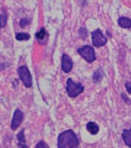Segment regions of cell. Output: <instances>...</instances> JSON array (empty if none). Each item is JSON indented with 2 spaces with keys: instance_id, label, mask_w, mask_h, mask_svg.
Returning a JSON list of instances; mask_svg holds the SVG:
<instances>
[{
  "instance_id": "1",
  "label": "cell",
  "mask_w": 131,
  "mask_h": 148,
  "mask_svg": "<svg viewBox=\"0 0 131 148\" xmlns=\"http://www.w3.org/2000/svg\"><path fill=\"white\" fill-rule=\"evenodd\" d=\"M79 138L73 130H65L58 137V148H78Z\"/></svg>"
},
{
  "instance_id": "2",
  "label": "cell",
  "mask_w": 131,
  "mask_h": 148,
  "mask_svg": "<svg viewBox=\"0 0 131 148\" xmlns=\"http://www.w3.org/2000/svg\"><path fill=\"white\" fill-rule=\"evenodd\" d=\"M66 90H67V95L70 98H76L77 96H79L80 94H82L85 91V87L80 84L74 82L71 78H68L67 79Z\"/></svg>"
},
{
  "instance_id": "3",
  "label": "cell",
  "mask_w": 131,
  "mask_h": 148,
  "mask_svg": "<svg viewBox=\"0 0 131 148\" xmlns=\"http://www.w3.org/2000/svg\"><path fill=\"white\" fill-rule=\"evenodd\" d=\"M18 75L21 79V82H23V85L27 87V88H30L32 86V77H31V74H30L29 69L27 66H20L18 68Z\"/></svg>"
},
{
  "instance_id": "4",
  "label": "cell",
  "mask_w": 131,
  "mask_h": 148,
  "mask_svg": "<svg viewBox=\"0 0 131 148\" xmlns=\"http://www.w3.org/2000/svg\"><path fill=\"white\" fill-rule=\"evenodd\" d=\"M78 52L79 55L82 56V58L88 61V62H93L96 60V53H95V49L91 47V46H83L78 49Z\"/></svg>"
},
{
  "instance_id": "5",
  "label": "cell",
  "mask_w": 131,
  "mask_h": 148,
  "mask_svg": "<svg viewBox=\"0 0 131 148\" xmlns=\"http://www.w3.org/2000/svg\"><path fill=\"white\" fill-rule=\"evenodd\" d=\"M91 38H92V44L95 47H102L107 44V38L103 36L102 31L100 29H97L91 32Z\"/></svg>"
},
{
  "instance_id": "6",
  "label": "cell",
  "mask_w": 131,
  "mask_h": 148,
  "mask_svg": "<svg viewBox=\"0 0 131 148\" xmlns=\"http://www.w3.org/2000/svg\"><path fill=\"white\" fill-rule=\"evenodd\" d=\"M22 120H23V112L20 109H16L15 112H14L12 121H11V129L16 130L18 127L21 125Z\"/></svg>"
},
{
  "instance_id": "7",
  "label": "cell",
  "mask_w": 131,
  "mask_h": 148,
  "mask_svg": "<svg viewBox=\"0 0 131 148\" xmlns=\"http://www.w3.org/2000/svg\"><path fill=\"white\" fill-rule=\"evenodd\" d=\"M73 67V62L71 58L67 55V53H63L62 55V59H61V68L65 73H70L72 70Z\"/></svg>"
},
{
  "instance_id": "8",
  "label": "cell",
  "mask_w": 131,
  "mask_h": 148,
  "mask_svg": "<svg viewBox=\"0 0 131 148\" xmlns=\"http://www.w3.org/2000/svg\"><path fill=\"white\" fill-rule=\"evenodd\" d=\"M17 138H18V147L19 148H28L27 146V143H26V138H25V129H21L19 134L17 135Z\"/></svg>"
},
{
  "instance_id": "9",
  "label": "cell",
  "mask_w": 131,
  "mask_h": 148,
  "mask_svg": "<svg viewBox=\"0 0 131 148\" xmlns=\"http://www.w3.org/2000/svg\"><path fill=\"white\" fill-rule=\"evenodd\" d=\"M118 25L121 28H126V29H130L131 28V19L127 18V17H120L118 20Z\"/></svg>"
},
{
  "instance_id": "10",
  "label": "cell",
  "mask_w": 131,
  "mask_h": 148,
  "mask_svg": "<svg viewBox=\"0 0 131 148\" xmlns=\"http://www.w3.org/2000/svg\"><path fill=\"white\" fill-rule=\"evenodd\" d=\"M122 139H123L124 144L131 148V128L130 129H123L122 132Z\"/></svg>"
},
{
  "instance_id": "11",
  "label": "cell",
  "mask_w": 131,
  "mask_h": 148,
  "mask_svg": "<svg viewBox=\"0 0 131 148\" xmlns=\"http://www.w3.org/2000/svg\"><path fill=\"white\" fill-rule=\"evenodd\" d=\"M86 127H87V130L91 134V135H97V134L99 133V126H98L96 123H93V121L88 123Z\"/></svg>"
},
{
  "instance_id": "12",
  "label": "cell",
  "mask_w": 131,
  "mask_h": 148,
  "mask_svg": "<svg viewBox=\"0 0 131 148\" xmlns=\"http://www.w3.org/2000/svg\"><path fill=\"white\" fill-rule=\"evenodd\" d=\"M102 77H103V71H102V69H98V70H96L95 74H93V77H92V79H93V82H100L102 79Z\"/></svg>"
},
{
  "instance_id": "13",
  "label": "cell",
  "mask_w": 131,
  "mask_h": 148,
  "mask_svg": "<svg viewBox=\"0 0 131 148\" xmlns=\"http://www.w3.org/2000/svg\"><path fill=\"white\" fill-rule=\"evenodd\" d=\"M8 20V15L6 11H3L1 15H0V28H5L6 25H7Z\"/></svg>"
},
{
  "instance_id": "14",
  "label": "cell",
  "mask_w": 131,
  "mask_h": 148,
  "mask_svg": "<svg viewBox=\"0 0 131 148\" xmlns=\"http://www.w3.org/2000/svg\"><path fill=\"white\" fill-rule=\"evenodd\" d=\"M16 39L19 40V41H22V40H29L30 35L29 34H25V32H18V34H16Z\"/></svg>"
},
{
  "instance_id": "15",
  "label": "cell",
  "mask_w": 131,
  "mask_h": 148,
  "mask_svg": "<svg viewBox=\"0 0 131 148\" xmlns=\"http://www.w3.org/2000/svg\"><path fill=\"white\" fill-rule=\"evenodd\" d=\"M88 36V30L85 28V27H82V28H80L79 29V37L81 38V39H86Z\"/></svg>"
},
{
  "instance_id": "16",
  "label": "cell",
  "mask_w": 131,
  "mask_h": 148,
  "mask_svg": "<svg viewBox=\"0 0 131 148\" xmlns=\"http://www.w3.org/2000/svg\"><path fill=\"white\" fill-rule=\"evenodd\" d=\"M44 36H46V30H44V28H41L40 31H38L36 34V38L38 40H42L44 38Z\"/></svg>"
},
{
  "instance_id": "17",
  "label": "cell",
  "mask_w": 131,
  "mask_h": 148,
  "mask_svg": "<svg viewBox=\"0 0 131 148\" xmlns=\"http://www.w3.org/2000/svg\"><path fill=\"white\" fill-rule=\"evenodd\" d=\"M36 148H49V146H48L44 141L41 140V141H39V143L36 145Z\"/></svg>"
},
{
  "instance_id": "18",
  "label": "cell",
  "mask_w": 131,
  "mask_h": 148,
  "mask_svg": "<svg viewBox=\"0 0 131 148\" xmlns=\"http://www.w3.org/2000/svg\"><path fill=\"white\" fill-rule=\"evenodd\" d=\"M30 23V20L29 19H21L20 20V27H25V26H27V25H29Z\"/></svg>"
},
{
  "instance_id": "19",
  "label": "cell",
  "mask_w": 131,
  "mask_h": 148,
  "mask_svg": "<svg viewBox=\"0 0 131 148\" xmlns=\"http://www.w3.org/2000/svg\"><path fill=\"white\" fill-rule=\"evenodd\" d=\"M121 98H122V99H123L124 101H126V103H127V104H128V105H130V104H131L130 99H129V98L127 97V95H126V94H123V92L121 94Z\"/></svg>"
},
{
  "instance_id": "20",
  "label": "cell",
  "mask_w": 131,
  "mask_h": 148,
  "mask_svg": "<svg viewBox=\"0 0 131 148\" xmlns=\"http://www.w3.org/2000/svg\"><path fill=\"white\" fill-rule=\"evenodd\" d=\"M126 89H127V91L131 95V82H126Z\"/></svg>"
}]
</instances>
